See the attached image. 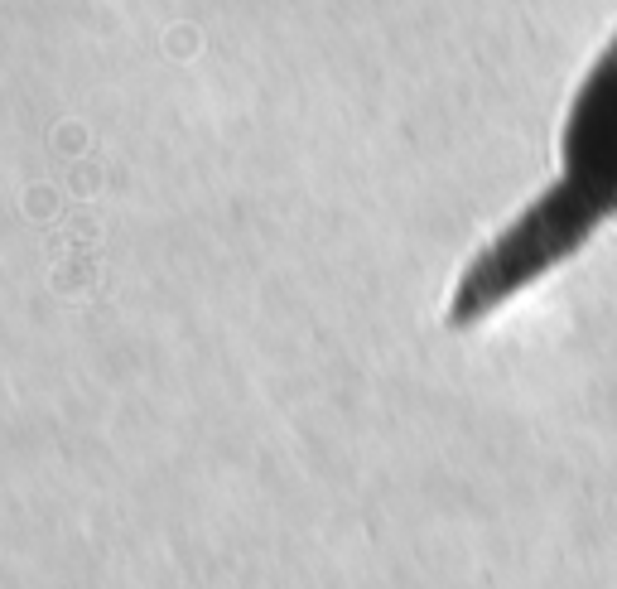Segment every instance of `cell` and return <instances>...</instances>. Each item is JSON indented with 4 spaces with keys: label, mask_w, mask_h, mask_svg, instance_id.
Segmentation results:
<instances>
[{
    "label": "cell",
    "mask_w": 617,
    "mask_h": 589,
    "mask_svg": "<svg viewBox=\"0 0 617 589\" xmlns=\"http://www.w3.org/2000/svg\"><path fill=\"white\" fill-rule=\"evenodd\" d=\"M617 218V39L598 54L560 136V179L487 247L454 295V324H473L579 252Z\"/></svg>",
    "instance_id": "6da1fadb"
}]
</instances>
